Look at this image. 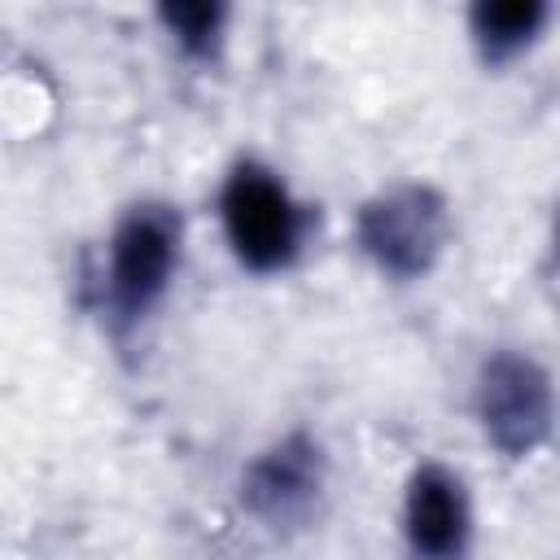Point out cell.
Masks as SVG:
<instances>
[{
  "mask_svg": "<svg viewBox=\"0 0 560 560\" xmlns=\"http://www.w3.org/2000/svg\"><path fill=\"white\" fill-rule=\"evenodd\" d=\"M179 249L184 219L166 201H136L114 219L101 262V311L118 332L149 319L153 306L171 293Z\"/></svg>",
  "mask_w": 560,
  "mask_h": 560,
  "instance_id": "cell-1",
  "label": "cell"
},
{
  "mask_svg": "<svg viewBox=\"0 0 560 560\" xmlns=\"http://www.w3.org/2000/svg\"><path fill=\"white\" fill-rule=\"evenodd\" d=\"M219 228L245 271L276 276L298 262L311 214L276 166L258 158H236L219 184Z\"/></svg>",
  "mask_w": 560,
  "mask_h": 560,
  "instance_id": "cell-2",
  "label": "cell"
},
{
  "mask_svg": "<svg viewBox=\"0 0 560 560\" xmlns=\"http://www.w3.org/2000/svg\"><path fill=\"white\" fill-rule=\"evenodd\" d=\"M354 241L363 258L389 280L429 276L451 241V206L433 184H389L372 192L354 214Z\"/></svg>",
  "mask_w": 560,
  "mask_h": 560,
  "instance_id": "cell-3",
  "label": "cell"
},
{
  "mask_svg": "<svg viewBox=\"0 0 560 560\" xmlns=\"http://www.w3.org/2000/svg\"><path fill=\"white\" fill-rule=\"evenodd\" d=\"M472 416L499 455H534L556 429V389L547 368L525 350L486 354L472 385Z\"/></svg>",
  "mask_w": 560,
  "mask_h": 560,
  "instance_id": "cell-4",
  "label": "cell"
},
{
  "mask_svg": "<svg viewBox=\"0 0 560 560\" xmlns=\"http://www.w3.org/2000/svg\"><path fill=\"white\" fill-rule=\"evenodd\" d=\"M328 459L311 433H284L241 468V508L267 529H302L319 516Z\"/></svg>",
  "mask_w": 560,
  "mask_h": 560,
  "instance_id": "cell-5",
  "label": "cell"
},
{
  "mask_svg": "<svg viewBox=\"0 0 560 560\" xmlns=\"http://www.w3.org/2000/svg\"><path fill=\"white\" fill-rule=\"evenodd\" d=\"M402 538L416 560H459L472 538L464 477L446 464H420L402 490Z\"/></svg>",
  "mask_w": 560,
  "mask_h": 560,
  "instance_id": "cell-6",
  "label": "cell"
},
{
  "mask_svg": "<svg viewBox=\"0 0 560 560\" xmlns=\"http://www.w3.org/2000/svg\"><path fill=\"white\" fill-rule=\"evenodd\" d=\"M551 9L542 0H481L468 9V35L486 66H508L538 44Z\"/></svg>",
  "mask_w": 560,
  "mask_h": 560,
  "instance_id": "cell-7",
  "label": "cell"
},
{
  "mask_svg": "<svg viewBox=\"0 0 560 560\" xmlns=\"http://www.w3.org/2000/svg\"><path fill=\"white\" fill-rule=\"evenodd\" d=\"M162 31L188 61H214L228 35V4L219 0H166L158 9Z\"/></svg>",
  "mask_w": 560,
  "mask_h": 560,
  "instance_id": "cell-8",
  "label": "cell"
},
{
  "mask_svg": "<svg viewBox=\"0 0 560 560\" xmlns=\"http://www.w3.org/2000/svg\"><path fill=\"white\" fill-rule=\"evenodd\" d=\"M556 254H560V214H556Z\"/></svg>",
  "mask_w": 560,
  "mask_h": 560,
  "instance_id": "cell-9",
  "label": "cell"
}]
</instances>
